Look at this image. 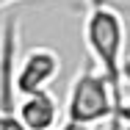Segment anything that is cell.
<instances>
[{
	"mask_svg": "<svg viewBox=\"0 0 130 130\" xmlns=\"http://www.w3.org/2000/svg\"><path fill=\"white\" fill-rule=\"evenodd\" d=\"M86 17H83V42L91 55V64L108 80V89L113 94V105L125 100V58H127V28L119 14V8L111 0H86ZM113 111V116H116ZM113 122V119H111ZM108 122V125H111Z\"/></svg>",
	"mask_w": 130,
	"mask_h": 130,
	"instance_id": "obj_1",
	"label": "cell"
},
{
	"mask_svg": "<svg viewBox=\"0 0 130 130\" xmlns=\"http://www.w3.org/2000/svg\"><path fill=\"white\" fill-rule=\"evenodd\" d=\"M113 111H116L113 94L108 89V80L100 75V69L94 64L80 67L67 91V105L61 111L64 122L100 127L113 119Z\"/></svg>",
	"mask_w": 130,
	"mask_h": 130,
	"instance_id": "obj_2",
	"label": "cell"
},
{
	"mask_svg": "<svg viewBox=\"0 0 130 130\" xmlns=\"http://www.w3.org/2000/svg\"><path fill=\"white\" fill-rule=\"evenodd\" d=\"M17 72H14V94L25 97L33 91H44L53 80L61 75V55L53 50V47H30L22 55L20 64H14Z\"/></svg>",
	"mask_w": 130,
	"mask_h": 130,
	"instance_id": "obj_3",
	"label": "cell"
},
{
	"mask_svg": "<svg viewBox=\"0 0 130 130\" xmlns=\"http://www.w3.org/2000/svg\"><path fill=\"white\" fill-rule=\"evenodd\" d=\"M11 113L22 130H58V122H61V105L50 94V89L20 97Z\"/></svg>",
	"mask_w": 130,
	"mask_h": 130,
	"instance_id": "obj_4",
	"label": "cell"
},
{
	"mask_svg": "<svg viewBox=\"0 0 130 130\" xmlns=\"http://www.w3.org/2000/svg\"><path fill=\"white\" fill-rule=\"evenodd\" d=\"M58 130H97V127H89V125H75V122H64Z\"/></svg>",
	"mask_w": 130,
	"mask_h": 130,
	"instance_id": "obj_5",
	"label": "cell"
},
{
	"mask_svg": "<svg viewBox=\"0 0 130 130\" xmlns=\"http://www.w3.org/2000/svg\"><path fill=\"white\" fill-rule=\"evenodd\" d=\"M14 3H22V0H0V8H6V6H14Z\"/></svg>",
	"mask_w": 130,
	"mask_h": 130,
	"instance_id": "obj_6",
	"label": "cell"
}]
</instances>
